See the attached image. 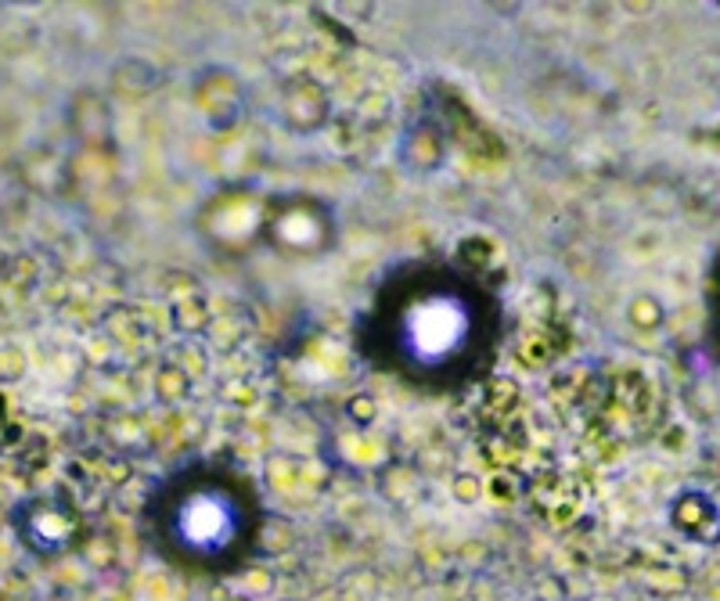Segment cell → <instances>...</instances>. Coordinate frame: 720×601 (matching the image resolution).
<instances>
[{
    "instance_id": "6da1fadb",
    "label": "cell",
    "mask_w": 720,
    "mask_h": 601,
    "mask_svg": "<svg viewBox=\"0 0 720 601\" xmlns=\"http://www.w3.org/2000/svg\"><path fill=\"white\" fill-rule=\"evenodd\" d=\"M479 299L454 274H418L389 292L382 346L396 368L414 378H447L476 357Z\"/></svg>"
},
{
    "instance_id": "7a4b0ae2",
    "label": "cell",
    "mask_w": 720,
    "mask_h": 601,
    "mask_svg": "<svg viewBox=\"0 0 720 601\" xmlns=\"http://www.w3.org/2000/svg\"><path fill=\"white\" fill-rule=\"evenodd\" d=\"M162 544L191 566H220L245 544L249 504L242 486L220 476H188L159 504Z\"/></svg>"
},
{
    "instance_id": "3957f363",
    "label": "cell",
    "mask_w": 720,
    "mask_h": 601,
    "mask_svg": "<svg viewBox=\"0 0 720 601\" xmlns=\"http://www.w3.org/2000/svg\"><path fill=\"white\" fill-rule=\"evenodd\" d=\"M15 530L26 551H33L36 558H54L76 544L80 519H76V508H69V504L36 497V501L22 504L15 512Z\"/></svg>"
},
{
    "instance_id": "277c9868",
    "label": "cell",
    "mask_w": 720,
    "mask_h": 601,
    "mask_svg": "<svg viewBox=\"0 0 720 601\" xmlns=\"http://www.w3.org/2000/svg\"><path fill=\"white\" fill-rule=\"evenodd\" d=\"M677 508H681V512H688V497H684V501H681V504H677ZM681 512H677V515H674V519H681V522H674V526H684V533L692 530V537H702V530H699V533H695V526H692V522H688V519H684V515H681ZM702 512H713V504H710V501H706V497H695V519H702Z\"/></svg>"
}]
</instances>
